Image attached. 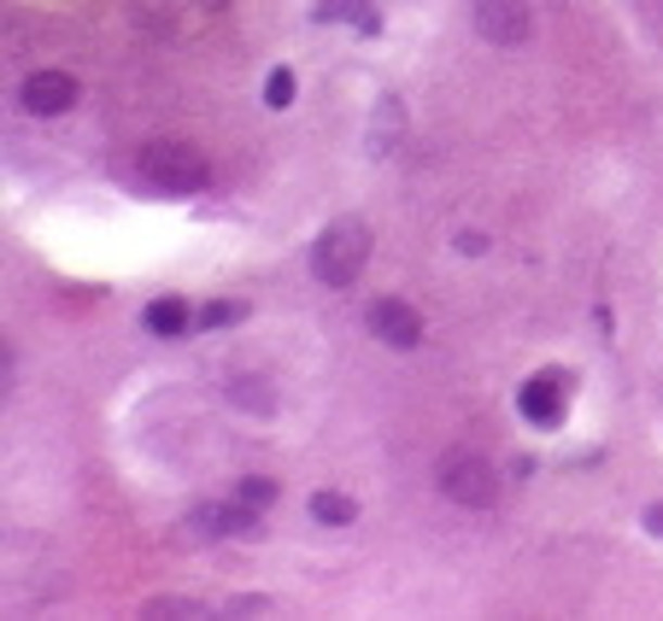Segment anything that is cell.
<instances>
[{
  "mask_svg": "<svg viewBox=\"0 0 663 621\" xmlns=\"http://www.w3.org/2000/svg\"><path fill=\"white\" fill-rule=\"evenodd\" d=\"M365 264H370V229L358 218H341V223H329L323 235H317L311 270H317L323 287H353L358 276H365Z\"/></svg>",
  "mask_w": 663,
  "mask_h": 621,
  "instance_id": "cell-1",
  "label": "cell"
},
{
  "mask_svg": "<svg viewBox=\"0 0 663 621\" xmlns=\"http://www.w3.org/2000/svg\"><path fill=\"white\" fill-rule=\"evenodd\" d=\"M141 182L148 187H165V194H200V187L212 182V165L200 158V147L189 141H148L136 158Z\"/></svg>",
  "mask_w": 663,
  "mask_h": 621,
  "instance_id": "cell-2",
  "label": "cell"
},
{
  "mask_svg": "<svg viewBox=\"0 0 663 621\" xmlns=\"http://www.w3.org/2000/svg\"><path fill=\"white\" fill-rule=\"evenodd\" d=\"M435 481H441V493L452 499V504H464V510H487V504L499 499V475L487 457H475V452H446L441 464H435Z\"/></svg>",
  "mask_w": 663,
  "mask_h": 621,
  "instance_id": "cell-3",
  "label": "cell"
},
{
  "mask_svg": "<svg viewBox=\"0 0 663 621\" xmlns=\"http://www.w3.org/2000/svg\"><path fill=\"white\" fill-rule=\"evenodd\" d=\"M475 30L494 48H523L535 18H528V0H475Z\"/></svg>",
  "mask_w": 663,
  "mask_h": 621,
  "instance_id": "cell-4",
  "label": "cell"
},
{
  "mask_svg": "<svg viewBox=\"0 0 663 621\" xmlns=\"http://www.w3.org/2000/svg\"><path fill=\"white\" fill-rule=\"evenodd\" d=\"M365 323L382 346H399V352L423 340V316H417V306H406V299H377V306L365 311Z\"/></svg>",
  "mask_w": 663,
  "mask_h": 621,
  "instance_id": "cell-5",
  "label": "cell"
},
{
  "mask_svg": "<svg viewBox=\"0 0 663 621\" xmlns=\"http://www.w3.org/2000/svg\"><path fill=\"white\" fill-rule=\"evenodd\" d=\"M564 393H570V375L564 370H540L535 381L517 393V411H523L535 428H552L558 416H564Z\"/></svg>",
  "mask_w": 663,
  "mask_h": 621,
  "instance_id": "cell-6",
  "label": "cell"
},
{
  "mask_svg": "<svg viewBox=\"0 0 663 621\" xmlns=\"http://www.w3.org/2000/svg\"><path fill=\"white\" fill-rule=\"evenodd\" d=\"M18 100H24V112H36V118H53V112H65L71 100H77V82H71L65 70H30Z\"/></svg>",
  "mask_w": 663,
  "mask_h": 621,
  "instance_id": "cell-7",
  "label": "cell"
},
{
  "mask_svg": "<svg viewBox=\"0 0 663 621\" xmlns=\"http://www.w3.org/2000/svg\"><path fill=\"white\" fill-rule=\"evenodd\" d=\"M229 404L247 411V416H270L277 411V393H270L265 375H235V381H229Z\"/></svg>",
  "mask_w": 663,
  "mask_h": 621,
  "instance_id": "cell-8",
  "label": "cell"
},
{
  "mask_svg": "<svg viewBox=\"0 0 663 621\" xmlns=\"http://www.w3.org/2000/svg\"><path fill=\"white\" fill-rule=\"evenodd\" d=\"M141 323H148V335H165L170 340V335H182V328H189V306H182V299H153Z\"/></svg>",
  "mask_w": 663,
  "mask_h": 621,
  "instance_id": "cell-9",
  "label": "cell"
},
{
  "mask_svg": "<svg viewBox=\"0 0 663 621\" xmlns=\"http://www.w3.org/2000/svg\"><path fill=\"white\" fill-rule=\"evenodd\" d=\"M317 18H347L365 36H377V12H370V0H323V7H317Z\"/></svg>",
  "mask_w": 663,
  "mask_h": 621,
  "instance_id": "cell-10",
  "label": "cell"
},
{
  "mask_svg": "<svg viewBox=\"0 0 663 621\" xmlns=\"http://www.w3.org/2000/svg\"><path fill=\"white\" fill-rule=\"evenodd\" d=\"M311 516H317L323 528H347L358 510H353V499H347V493H311Z\"/></svg>",
  "mask_w": 663,
  "mask_h": 621,
  "instance_id": "cell-11",
  "label": "cell"
},
{
  "mask_svg": "<svg viewBox=\"0 0 663 621\" xmlns=\"http://www.w3.org/2000/svg\"><path fill=\"white\" fill-rule=\"evenodd\" d=\"M399 129H406V112H399V100H382V106H377V129H370V147L387 153Z\"/></svg>",
  "mask_w": 663,
  "mask_h": 621,
  "instance_id": "cell-12",
  "label": "cell"
},
{
  "mask_svg": "<svg viewBox=\"0 0 663 621\" xmlns=\"http://www.w3.org/2000/svg\"><path fill=\"white\" fill-rule=\"evenodd\" d=\"M265 106H294V70H288V65H277V70H270V82H265Z\"/></svg>",
  "mask_w": 663,
  "mask_h": 621,
  "instance_id": "cell-13",
  "label": "cell"
},
{
  "mask_svg": "<svg viewBox=\"0 0 663 621\" xmlns=\"http://www.w3.org/2000/svg\"><path fill=\"white\" fill-rule=\"evenodd\" d=\"M241 316H247V306H241V299H218V306L200 311V323H206V328H224V323H241Z\"/></svg>",
  "mask_w": 663,
  "mask_h": 621,
  "instance_id": "cell-14",
  "label": "cell"
},
{
  "mask_svg": "<svg viewBox=\"0 0 663 621\" xmlns=\"http://www.w3.org/2000/svg\"><path fill=\"white\" fill-rule=\"evenodd\" d=\"M241 499H247L253 510H265V504L277 499V481H265V475H247V481H241Z\"/></svg>",
  "mask_w": 663,
  "mask_h": 621,
  "instance_id": "cell-15",
  "label": "cell"
},
{
  "mask_svg": "<svg viewBox=\"0 0 663 621\" xmlns=\"http://www.w3.org/2000/svg\"><path fill=\"white\" fill-rule=\"evenodd\" d=\"M153 616H200V604H182V598H158Z\"/></svg>",
  "mask_w": 663,
  "mask_h": 621,
  "instance_id": "cell-16",
  "label": "cell"
},
{
  "mask_svg": "<svg viewBox=\"0 0 663 621\" xmlns=\"http://www.w3.org/2000/svg\"><path fill=\"white\" fill-rule=\"evenodd\" d=\"M646 528H652L658 540H663V504H652V510H646Z\"/></svg>",
  "mask_w": 663,
  "mask_h": 621,
  "instance_id": "cell-17",
  "label": "cell"
}]
</instances>
